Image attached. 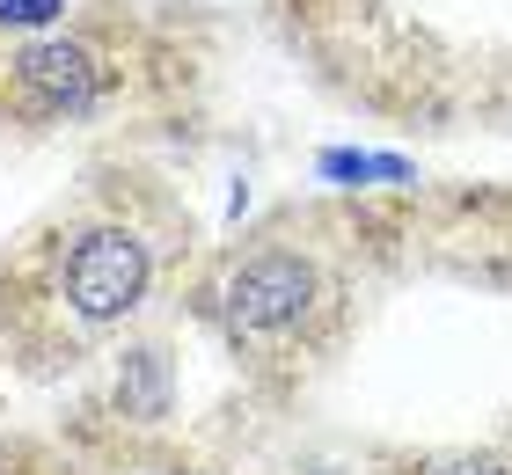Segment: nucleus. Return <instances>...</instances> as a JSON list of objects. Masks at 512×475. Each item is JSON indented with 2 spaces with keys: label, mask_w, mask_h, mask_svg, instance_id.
<instances>
[{
  "label": "nucleus",
  "mask_w": 512,
  "mask_h": 475,
  "mask_svg": "<svg viewBox=\"0 0 512 475\" xmlns=\"http://www.w3.org/2000/svg\"><path fill=\"white\" fill-rule=\"evenodd\" d=\"M205 227L139 147H96L0 242V366L30 388L96 380L183 307Z\"/></svg>",
  "instance_id": "obj_1"
},
{
  "label": "nucleus",
  "mask_w": 512,
  "mask_h": 475,
  "mask_svg": "<svg viewBox=\"0 0 512 475\" xmlns=\"http://www.w3.org/2000/svg\"><path fill=\"white\" fill-rule=\"evenodd\" d=\"M0 417H8V366H0Z\"/></svg>",
  "instance_id": "obj_6"
},
{
  "label": "nucleus",
  "mask_w": 512,
  "mask_h": 475,
  "mask_svg": "<svg viewBox=\"0 0 512 475\" xmlns=\"http://www.w3.org/2000/svg\"><path fill=\"white\" fill-rule=\"evenodd\" d=\"M213 81L205 22L147 0H74L44 30H0V147L176 139Z\"/></svg>",
  "instance_id": "obj_3"
},
{
  "label": "nucleus",
  "mask_w": 512,
  "mask_h": 475,
  "mask_svg": "<svg viewBox=\"0 0 512 475\" xmlns=\"http://www.w3.org/2000/svg\"><path fill=\"white\" fill-rule=\"evenodd\" d=\"M388 271L374 212L271 205L242 234L205 242L183 278V315L220 344L249 410L293 417L352 359Z\"/></svg>",
  "instance_id": "obj_2"
},
{
  "label": "nucleus",
  "mask_w": 512,
  "mask_h": 475,
  "mask_svg": "<svg viewBox=\"0 0 512 475\" xmlns=\"http://www.w3.org/2000/svg\"><path fill=\"white\" fill-rule=\"evenodd\" d=\"M0 475H249V468L169 417H118L81 395L66 417L8 424Z\"/></svg>",
  "instance_id": "obj_4"
},
{
  "label": "nucleus",
  "mask_w": 512,
  "mask_h": 475,
  "mask_svg": "<svg viewBox=\"0 0 512 475\" xmlns=\"http://www.w3.org/2000/svg\"><path fill=\"white\" fill-rule=\"evenodd\" d=\"M366 475H512V417L498 432L447 439V446H403V454L374 461Z\"/></svg>",
  "instance_id": "obj_5"
}]
</instances>
